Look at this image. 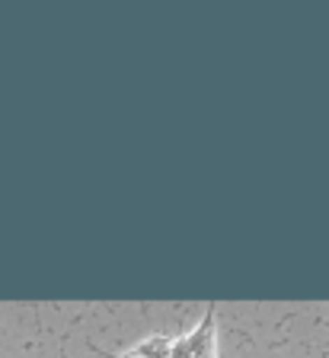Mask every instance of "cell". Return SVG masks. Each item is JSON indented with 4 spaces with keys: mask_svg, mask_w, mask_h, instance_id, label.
Segmentation results:
<instances>
[{
    "mask_svg": "<svg viewBox=\"0 0 329 358\" xmlns=\"http://www.w3.org/2000/svg\"><path fill=\"white\" fill-rule=\"evenodd\" d=\"M170 358H217L214 352V304H208L202 323L186 336H173Z\"/></svg>",
    "mask_w": 329,
    "mask_h": 358,
    "instance_id": "6da1fadb",
    "label": "cell"
},
{
    "mask_svg": "<svg viewBox=\"0 0 329 358\" xmlns=\"http://www.w3.org/2000/svg\"><path fill=\"white\" fill-rule=\"evenodd\" d=\"M170 352H173V336L157 333V336H150V339H144L141 345H135L128 355H135V358H170Z\"/></svg>",
    "mask_w": 329,
    "mask_h": 358,
    "instance_id": "7a4b0ae2",
    "label": "cell"
}]
</instances>
